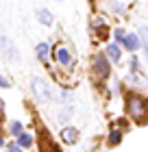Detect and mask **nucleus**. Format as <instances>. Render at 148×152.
I'll use <instances>...</instances> for the list:
<instances>
[{"label":"nucleus","mask_w":148,"mask_h":152,"mask_svg":"<svg viewBox=\"0 0 148 152\" xmlns=\"http://www.w3.org/2000/svg\"><path fill=\"white\" fill-rule=\"evenodd\" d=\"M126 113L135 122H148V98L139 94H126Z\"/></svg>","instance_id":"1"},{"label":"nucleus","mask_w":148,"mask_h":152,"mask_svg":"<svg viewBox=\"0 0 148 152\" xmlns=\"http://www.w3.org/2000/svg\"><path fill=\"white\" fill-rule=\"evenodd\" d=\"M91 74L100 83L111 78V63H109L107 54H94V59H91Z\"/></svg>","instance_id":"2"},{"label":"nucleus","mask_w":148,"mask_h":152,"mask_svg":"<svg viewBox=\"0 0 148 152\" xmlns=\"http://www.w3.org/2000/svg\"><path fill=\"white\" fill-rule=\"evenodd\" d=\"M31 91H33V96H35V100H37V102L52 100V91H50L48 83L41 78V76H33V78H31Z\"/></svg>","instance_id":"3"},{"label":"nucleus","mask_w":148,"mask_h":152,"mask_svg":"<svg viewBox=\"0 0 148 152\" xmlns=\"http://www.w3.org/2000/svg\"><path fill=\"white\" fill-rule=\"evenodd\" d=\"M89 33H94V37L102 41V39L109 37V26H107V22H105L102 18H96V20L89 22Z\"/></svg>","instance_id":"4"},{"label":"nucleus","mask_w":148,"mask_h":152,"mask_svg":"<svg viewBox=\"0 0 148 152\" xmlns=\"http://www.w3.org/2000/svg\"><path fill=\"white\" fill-rule=\"evenodd\" d=\"M54 61L61 65V67H66V70H70V67L74 65V59H72V52H70V48H57L54 46Z\"/></svg>","instance_id":"5"},{"label":"nucleus","mask_w":148,"mask_h":152,"mask_svg":"<svg viewBox=\"0 0 148 152\" xmlns=\"http://www.w3.org/2000/svg\"><path fill=\"white\" fill-rule=\"evenodd\" d=\"M122 48L126 52H137L142 48V41H139V35L137 33H126V37L122 41Z\"/></svg>","instance_id":"6"},{"label":"nucleus","mask_w":148,"mask_h":152,"mask_svg":"<svg viewBox=\"0 0 148 152\" xmlns=\"http://www.w3.org/2000/svg\"><path fill=\"white\" fill-rule=\"evenodd\" d=\"M61 141L66 143V146H74V143L79 141V130L74 126H63L61 128Z\"/></svg>","instance_id":"7"},{"label":"nucleus","mask_w":148,"mask_h":152,"mask_svg":"<svg viewBox=\"0 0 148 152\" xmlns=\"http://www.w3.org/2000/svg\"><path fill=\"white\" fill-rule=\"evenodd\" d=\"M35 18L39 20L41 26H52L54 24V15L50 13V9H46V7H37V9H35Z\"/></svg>","instance_id":"8"},{"label":"nucleus","mask_w":148,"mask_h":152,"mask_svg":"<svg viewBox=\"0 0 148 152\" xmlns=\"http://www.w3.org/2000/svg\"><path fill=\"white\" fill-rule=\"evenodd\" d=\"M105 54H107L109 61H113V63H120V61H122V48H120L116 41L107 44V50H105Z\"/></svg>","instance_id":"9"},{"label":"nucleus","mask_w":148,"mask_h":152,"mask_svg":"<svg viewBox=\"0 0 148 152\" xmlns=\"http://www.w3.org/2000/svg\"><path fill=\"white\" fill-rule=\"evenodd\" d=\"M52 100L59 102V104H72L74 96H72V91H68V89H61L59 94H52Z\"/></svg>","instance_id":"10"},{"label":"nucleus","mask_w":148,"mask_h":152,"mask_svg":"<svg viewBox=\"0 0 148 152\" xmlns=\"http://www.w3.org/2000/svg\"><path fill=\"white\" fill-rule=\"evenodd\" d=\"M48 52H50L48 41H39V44L35 46V57H37L39 61H46V59H48Z\"/></svg>","instance_id":"11"},{"label":"nucleus","mask_w":148,"mask_h":152,"mask_svg":"<svg viewBox=\"0 0 148 152\" xmlns=\"http://www.w3.org/2000/svg\"><path fill=\"white\" fill-rule=\"evenodd\" d=\"M137 35H139V41H142L144 57H146V63H148V26H139V28H137Z\"/></svg>","instance_id":"12"},{"label":"nucleus","mask_w":148,"mask_h":152,"mask_svg":"<svg viewBox=\"0 0 148 152\" xmlns=\"http://www.w3.org/2000/svg\"><path fill=\"white\" fill-rule=\"evenodd\" d=\"M107 143L109 146H120V143H122V130L120 128H111L109 135H107Z\"/></svg>","instance_id":"13"},{"label":"nucleus","mask_w":148,"mask_h":152,"mask_svg":"<svg viewBox=\"0 0 148 152\" xmlns=\"http://www.w3.org/2000/svg\"><path fill=\"white\" fill-rule=\"evenodd\" d=\"M105 7L111 13H118V15H124V4L118 2V0H105Z\"/></svg>","instance_id":"14"},{"label":"nucleus","mask_w":148,"mask_h":152,"mask_svg":"<svg viewBox=\"0 0 148 152\" xmlns=\"http://www.w3.org/2000/svg\"><path fill=\"white\" fill-rule=\"evenodd\" d=\"M15 139H18V146H20V148H24V150H26V148H33V141H35V139H33V135H29V133L18 135Z\"/></svg>","instance_id":"15"},{"label":"nucleus","mask_w":148,"mask_h":152,"mask_svg":"<svg viewBox=\"0 0 148 152\" xmlns=\"http://www.w3.org/2000/svg\"><path fill=\"white\" fill-rule=\"evenodd\" d=\"M9 133H11L13 137L22 135V133H24V124H22V122H18V120H13V122L9 124Z\"/></svg>","instance_id":"16"},{"label":"nucleus","mask_w":148,"mask_h":152,"mask_svg":"<svg viewBox=\"0 0 148 152\" xmlns=\"http://www.w3.org/2000/svg\"><path fill=\"white\" fill-rule=\"evenodd\" d=\"M70 117H72V104H66V107L61 109V113L57 115V120L59 122H68Z\"/></svg>","instance_id":"17"},{"label":"nucleus","mask_w":148,"mask_h":152,"mask_svg":"<svg viewBox=\"0 0 148 152\" xmlns=\"http://www.w3.org/2000/svg\"><path fill=\"white\" fill-rule=\"evenodd\" d=\"M113 37L118 39V44H122V41H124V37H126L124 28H116V31H113Z\"/></svg>","instance_id":"18"},{"label":"nucleus","mask_w":148,"mask_h":152,"mask_svg":"<svg viewBox=\"0 0 148 152\" xmlns=\"http://www.w3.org/2000/svg\"><path fill=\"white\" fill-rule=\"evenodd\" d=\"M4 148H7L4 152H24V148L18 146V141H15V143H9V146H4Z\"/></svg>","instance_id":"19"},{"label":"nucleus","mask_w":148,"mask_h":152,"mask_svg":"<svg viewBox=\"0 0 148 152\" xmlns=\"http://www.w3.org/2000/svg\"><path fill=\"white\" fill-rule=\"evenodd\" d=\"M137 70H139V59L131 57V72H137Z\"/></svg>","instance_id":"20"},{"label":"nucleus","mask_w":148,"mask_h":152,"mask_svg":"<svg viewBox=\"0 0 148 152\" xmlns=\"http://www.w3.org/2000/svg\"><path fill=\"white\" fill-rule=\"evenodd\" d=\"M0 87H4V89H9V87H11V80H9V78H4L2 74H0Z\"/></svg>","instance_id":"21"},{"label":"nucleus","mask_w":148,"mask_h":152,"mask_svg":"<svg viewBox=\"0 0 148 152\" xmlns=\"http://www.w3.org/2000/svg\"><path fill=\"white\" fill-rule=\"evenodd\" d=\"M116 124H118V126H129V122H126V117H118V120H116Z\"/></svg>","instance_id":"22"},{"label":"nucleus","mask_w":148,"mask_h":152,"mask_svg":"<svg viewBox=\"0 0 148 152\" xmlns=\"http://www.w3.org/2000/svg\"><path fill=\"white\" fill-rule=\"evenodd\" d=\"M2 115H4V100L0 98V117H2Z\"/></svg>","instance_id":"23"},{"label":"nucleus","mask_w":148,"mask_h":152,"mask_svg":"<svg viewBox=\"0 0 148 152\" xmlns=\"http://www.w3.org/2000/svg\"><path fill=\"white\" fill-rule=\"evenodd\" d=\"M0 148H4V137H0Z\"/></svg>","instance_id":"24"},{"label":"nucleus","mask_w":148,"mask_h":152,"mask_svg":"<svg viewBox=\"0 0 148 152\" xmlns=\"http://www.w3.org/2000/svg\"><path fill=\"white\" fill-rule=\"evenodd\" d=\"M57 2H63V0H57Z\"/></svg>","instance_id":"25"}]
</instances>
